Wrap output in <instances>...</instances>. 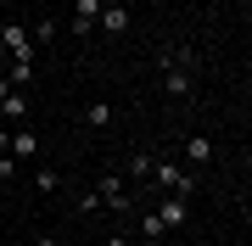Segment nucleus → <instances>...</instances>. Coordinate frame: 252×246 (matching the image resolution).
Segmentation results:
<instances>
[{"label":"nucleus","instance_id":"obj_15","mask_svg":"<svg viewBox=\"0 0 252 246\" xmlns=\"http://www.w3.org/2000/svg\"><path fill=\"white\" fill-rule=\"evenodd\" d=\"M11 173H17V157H11V151H0V179H11Z\"/></svg>","mask_w":252,"mask_h":246},{"label":"nucleus","instance_id":"obj_1","mask_svg":"<svg viewBox=\"0 0 252 246\" xmlns=\"http://www.w3.org/2000/svg\"><path fill=\"white\" fill-rule=\"evenodd\" d=\"M162 90L174 101H196V73H190V51H168L162 56Z\"/></svg>","mask_w":252,"mask_h":246},{"label":"nucleus","instance_id":"obj_16","mask_svg":"<svg viewBox=\"0 0 252 246\" xmlns=\"http://www.w3.org/2000/svg\"><path fill=\"white\" fill-rule=\"evenodd\" d=\"M34 246H62V241H56V235H34Z\"/></svg>","mask_w":252,"mask_h":246},{"label":"nucleus","instance_id":"obj_17","mask_svg":"<svg viewBox=\"0 0 252 246\" xmlns=\"http://www.w3.org/2000/svg\"><path fill=\"white\" fill-rule=\"evenodd\" d=\"M6 135H11V129H6V123H0V151H6Z\"/></svg>","mask_w":252,"mask_h":246},{"label":"nucleus","instance_id":"obj_18","mask_svg":"<svg viewBox=\"0 0 252 246\" xmlns=\"http://www.w3.org/2000/svg\"><path fill=\"white\" fill-rule=\"evenodd\" d=\"M0 62H6V45H0Z\"/></svg>","mask_w":252,"mask_h":246},{"label":"nucleus","instance_id":"obj_3","mask_svg":"<svg viewBox=\"0 0 252 246\" xmlns=\"http://www.w3.org/2000/svg\"><path fill=\"white\" fill-rule=\"evenodd\" d=\"M0 45H6L11 62H39V45L28 39V28H17V23H6V28H0Z\"/></svg>","mask_w":252,"mask_h":246},{"label":"nucleus","instance_id":"obj_5","mask_svg":"<svg viewBox=\"0 0 252 246\" xmlns=\"http://www.w3.org/2000/svg\"><path fill=\"white\" fill-rule=\"evenodd\" d=\"M152 213H157V219L168 224V229H180V224L190 219V201H185V196H162V201H157Z\"/></svg>","mask_w":252,"mask_h":246},{"label":"nucleus","instance_id":"obj_8","mask_svg":"<svg viewBox=\"0 0 252 246\" xmlns=\"http://www.w3.org/2000/svg\"><path fill=\"white\" fill-rule=\"evenodd\" d=\"M95 17H101V0H79L73 6V34H95Z\"/></svg>","mask_w":252,"mask_h":246},{"label":"nucleus","instance_id":"obj_10","mask_svg":"<svg viewBox=\"0 0 252 246\" xmlns=\"http://www.w3.org/2000/svg\"><path fill=\"white\" fill-rule=\"evenodd\" d=\"M84 123H90V129H107L112 123V107H107V101H90V107H84Z\"/></svg>","mask_w":252,"mask_h":246},{"label":"nucleus","instance_id":"obj_6","mask_svg":"<svg viewBox=\"0 0 252 246\" xmlns=\"http://www.w3.org/2000/svg\"><path fill=\"white\" fill-rule=\"evenodd\" d=\"M101 34H129V6H118V0H112V6H107V0H101Z\"/></svg>","mask_w":252,"mask_h":246},{"label":"nucleus","instance_id":"obj_2","mask_svg":"<svg viewBox=\"0 0 252 246\" xmlns=\"http://www.w3.org/2000/svg\"><path fill=\"white\" fill-rule=\"evenodd\" d=\"M95 201H101L107 213H129V207H135V196H129L124 173H101V185H95Z\"/></svg>","mask_w":252,"mask_h":246},{"label":"nucleus","instance_id":"obj_4","mask_svg":"<svg viewBox=\"0 0 252 246\" xmlns=\"http://www.w3.org/2000/svg\"><path fill=\"white\" fill-rule=\"evenodd\" d=\"M6 151L17 157V163H34V157H39V135H34V129H11V135H6Z\"/></svg>","mask_w":252,"mask_h":246},{"label":"nucleus","instance_id":"obj_19","mask_svg":"<svg viewBox=\"0 0 252 246\" xmlns=\"http://www.w3.org/2000/svg\"><path fill=\"white\" fill-rule=\"evenodd\" d=\"M118 6H129V0H118Z\"/></svg>","mask_w":252,"mask_h":246},{"label":"nucleus","instance_id":"obj_14","mask_svg":"<svg viewBox=\"0 0 252 246\" xmlns=\"http://www.w3.org/2000/svg\"><path fill=\"white\" fill-rule=\"evenodd\" d=\"M129 173L135 179H152V157H129Z\"/></svg>","mask_w":252,"mask_h":246},{"label":"nucleus","instance_id":"obj_9","mask_svg":"<svg viewBox=\"0 0 252 246\" xmlns=\"http://www.w3.org/2000/svg\"><path fill=\"white\" fill-rule=\"evenodd\" d=\"M185 157H190V168H207V163H213V140H207V135H190L185 140Z\"/></svg>","mask_w":252,"mask_h":246},{"label":"nucleus","instance_id":"obj_7","mask_svg":"<svg viewBox=\"0 0 252 246\" xmlns=\"http://www.w3.org/2000/svg\"><path fill=\"white\" fill-rule=\"evenodd\" d=\"M0 123H28V95L23 90H6V95H0Z\"/></svg>","mask_w":252,"mask_h":246},{"label":"nucleus","instance_id":"obj_13","mask_svg":"<svg viewBox=\"0 0 252 246\" xmlns=\"http://www.w3.org/2000/svg\"><path fill=\"white\" fill-rule=\"evenodd\" d=\"M34 185H39L45 196H56V191H62V179H56V168H39V173H34Z\"/></svg>","mask_w":252,"mask_h":246},{"label":"nucleus","instance_id":"obj_11","mask_svg":"<svg viewBox=\"0 0 252 246\" xmlns=\"http://www.w3.org/2000/svg\"><path fill=\"white\" fill-rule=\"evenodd\" d=\"M140 235H146V241H162V235H168V224H162L157 213H140Z\"/></svg>","mask_w":252,"mask_h":246},{"label":"nucleus","instance_id":"obj_12","mask_svg":"<svg viewBox=\"0 0 252 246\" xmlns=\"http://www.w3.org/2000/svg\"><path fill=\"white\" fill-rule=\"evenodd\" d=\"M28 39H34V45H51V39H56V23H51V17H39L34 28H28Z\"/></svg>","mask_w":252,"mask_h":246}]
</instances>
